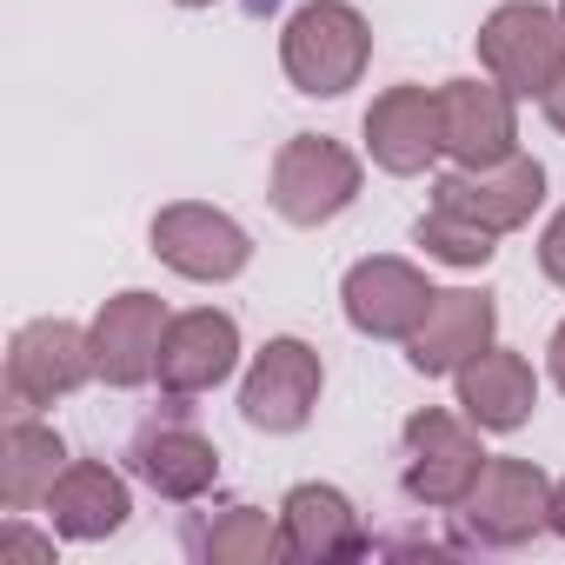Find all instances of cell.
Wrapping results in <instances>:
<instances>
[{"instance_id": "6", "label": "cell", "mask_w": 565, "mask_h": 565, "mask_svg": "<svg viewBox=\"0 0 565 565\" xmlns=\"http://www.w3.org/2000/svg\"><path fill=\"white\" fill-rule=\"evenodd\" d=\"M320 406V353L307 340H266L239 386V413L259 433H300Z\"/></svg>"}, {"instance_id": "4", "label": "cell", "mask_w": 565, "mask_h": 565, "mask_svg": "<svg viewBox=\"0 0 565 565\" xmlns=\"http://www.w3.org/2000/svg\"><path fill=\"white\" fill-rule=\"evenodd\" d=\"M552 512V486L532 459H486V472L472 479V492L459 499V525L472 545H525Z\"/></svg>"}, {"instance_id": "14", "label": "cell", "mask_w": 565, "mask_h": 565, "mask_svg": "<svg viewBox=\"0 0 565 565\" xmlns=\"http://www.w3.org/2000/svg\"><path fill=\"white\" fill-rule=\"evenodd\" d=\"M233 360H239V327H233L226 313H213V307L180 313V320L167 327V340H160V386H167L173 399L213 393V386L233 373Z\"/></svg>"}, {"instance_id": "3", "label": "cell", "mask_w": 565, "mask_h": 565, "mask_svg": "<svg viewBox=\"0 0 565 565\" xmlns=\"http://www.w3.org/2000/svg\"><path fill=\"white\" fill-rule=\"evenodd\" d=\"M360 193V160L327 134H294L273 160V206L294 226H327Z\"/></svg>"}, {"instance_id": "10", "label": "cell", "mask_w": 565, "mask_h": 565, "mask_svg": "<svg viewBox=\"0 0 565 565\" xmlns=\"http://www.w3.org/2000/svg\"><path fill=\"white\" fill-rule=\"evenodd\" d=\"M545 200V167L539 160H499V167H459L433 186V206H452L492 233H512L532 220V206Z\"/></svg>"}, {"instance_id": "9", "label": "cell", "mask_w": 565, "mask_h": 565, "mask_svg": "<svg viewBox=\"0 0 565 565\" xmlns=\"http://www.w3.org/2000/svg\"><path fill=\"white\" fill-rule=\"evenodd\" d=\"M439 134L459 167H499L519 153L512 94L499 81H446L439 87Z\"/></svg>"}, {"instance_id": "5", "label": "cell", "mask_w": 565, "mask_h": 565, "mask_svg": "<svg viewBox=\"0 0 565 565\" xmlns=\"http://www.w3.org/2000/svg\"><path fill=\"white\" fill-rule=\"evenodd\" d=\"M100 366H94V333L67 327V320H34L14 333L8 347V406L14 413H34V406H54L67 399L74 386H87Z\"/></svg>"}, {"instance_id": "29", "label": "cell", "mask_w": 565, "mask_h": 565, "mask_svg": "<svg viewBox=\"0 0 565 565\" xmlns=\"http://www.w3.org/2000/svg\"><path fill=\"white\" fill-rule=\"evenodd\" d=\"M558 21H565V0H558Z\"/></svg>"}, {"instance_id": "23", "label": "cell", "mask_w": 565, "mask_h": 565, "mask_svg": "<svg viewBox=\"0 0 565 565\" xmlns=\"http://www.w3.org/2000/svg\"><path fill=\"white\" fill-rule=\"evenodd\" d=\"M539 266H545L552 287H565V213H552V226H545V239H539Z\"/></svg>"}, {"instance_id": "12", "label": "cell", "mask_w": 565, "mask_h": 565, "mask_svg": "<svg viewBox=\"0 0 565 565\" xmlns=\"http://www.w3.org/2000/svg\"><path fill=\"white\" fill-rule=\"evenodd\" d=\"M167 307L153 294H120L100 307V320L87 327L94 333V366L107 386H147L160 373V340H167Z\"/></svg>"}, {"instance_id": "17", "label": "cell", "mask_w": 565, "mask_h": 565, "mask_svg": "<svg viewBox=\"0 0 565 565\" xmlns=\"http://www.w3.org/2000/svg\"><path fill=\"white\" fill-rule=\"evenodd\" d=\"M279 532H287V558H353L366 552L360 512L333 486H294L279 505Z\"/></svg>"}, {"instance_id": "20", "label": "cell", "mask_w": 565, "mask_h": 565, "mask_svg": "<svg viewBox=\"0 0 565 565\" xmlns=\"http://www.w3.org/2000/svg\"><path fill=\"white\" fill-rule=\"evenodd\" d=\"M67 472V446L54 426H34L28 413L8 419V439H0V499H8L14 512L28 505H47L54 479Z\"/></svg>"}, {"instance_id": "1", "label": "cell", "mask_w": 565, "mask_h": 565, "mask_svg": "<svg viewBox=\"0 0 565 565\" xmlns=\"http://www.w3.org/2000/svg\"><path fill=\"white\" fill-rule=\"evenodd\" d=\"M366 54H373V34H366L360 8H347V0H307V8L287 21V34H279L287 81L300 94H320V100L360 87Z\"/></svg>"}, {"instance_id": "28", "label": "cell", "mask_w": 565, "mask_h": 565, "mask_svg": "<svg viewBox=\"0 0 565 565\" xmlns=\"http://www.w3.org/2000/svg\"><path fill=\"white\" fill-rule=\"evenodd\" d=\"M180 8H213V0H180Z\"/></svg>"}, {"instance_id": "18", "label": "cell", "mask_w": 565, "mask_h": 565, "mask_svg": "<svg viewBox=\"0 0 565 565\" xmlns=\"http://www.w3.org/2000/svg\"><path fill=\"white\" fill-rule=\"evenodd\" d=\"M459 406L472 413V426H486V433H512V426H525L532 419V406H539V380H532V366L519 360V353H479V360H466L459 366Z\"/></svg>"}, {"instance_id": "26", "label": "cell", "mask_w": 565, "mask_h": 565, "mask_svg": "<svg viewBox=\"0 0 565 565\" xmlns=\"http://www.w3.org/2000/svg\"><path fill=\"white\" fill-rule=\"evenodd\" d=\"M545 353H552V380H558V393H565V320H558V333H552Z\"/></svg>"}, {"instance_id": "19", "label": "cell", "mask_w": 565, "mask_h": 565, "mask_svg": "<svg viewBox=\"0 0 565 565\" xmlns=\"http://www.w3.org/2000/svg\"><path fill=\"white\" fill-rule=\"evenodd\" d=\"M127 512H134L127 505V479L107 472V466H94V459L67 466L54 479V492H47V519H54L61 539H107V532L127 525Z\"/></svg>"}, {"instance_id": "27", "label": "cell", "mask_w": 565, "mask_h": 565, "mask_svg": "<svg viewBox=\"0 0 565 565\" xmlns=\"http://www.w3.org/2000/svg\"><path fill=\"white\" fill-rule=\"evenodd\" d=\"M545 525H552V532H558V539H565V479H558V486H552V512H545Z\"/></svg>"}, {"instance_id": "15", "label": "cell", "mask_w": 565, "mask_h": 565, "mask_svg": "<svg viewBox=\"0 0 565 565\" xmlns=\"http://www.w3.org/2000/svg\"><path fill=\"white\" fill-rule=\"evenodd\" d=\"M492 327H499V307L486 300V294H439L433 300V313H426V327L406 340V360H413V373H459L466 360H479L486 347H492Z\"/></svg>"}, {"instance_id": "13", "label": "cell", "mask_w": 565, "mask_h": 565, "mask_svg": "<svg viewBox=\"0 0 565 565\" xmlns=\"http://www.w3.org/2000/svg\"><path fill=\"white\" fill-rule=\"evenodd\" d=\"M366 153H373L386 173H426L433 153H446L439 94H426V87H386V94L366 107Z\"/></svg>"}, {"instance_id": "25", "label": "cell", "mask_w": 565, "mask_h": 565, "mask_svg": "<svg viewBox=\"0 0 565 565\" xmlns=\"http://www.w3.org/2000/svg\"><path fill=\"white\" fill-rule=\"evenodd\" d=\"M545 120H552V127H558V134H565V74H558V87H552V94H545Z\"/></svg>"}, {"instance_id": "21", "label": "cell", "mask_w": 565, "mask_h": 565, "mask_svg": "<svg viewBox=\"0 0 565 565\" xmlns=\"http://www.w3.org/2000/svg\"><path fill=\"white\" fill-rule=\"evenodd\" d=\"M186 545L206 565H273V558H287V532H279V519H266L253 505H226L213 525H193Z\"/></svg>"}, {"instance_id": "16", "label": "cell", "mask_w": 565, "mask_h": 565, "mask_svg": "<svg viewBox=\"0 0 565 565\" xmlns=\"http://www.w3.org/2000/svg\"><path fill=\"white\" fill-rule=\"evenodd\" d=\"M134 472L160 492V499H200L213 479H220V452H213V439L200 433V426H186V419H153V426H140V439H134Z\"/></svg>"}, {"instance_id": "7", "label": "cell", "mask_w": 565, "mask_h": 565, "mask_svg": "<svg viewBox=\"0 0 565 565\" xmlns=\"http://www.w3.org/2000/svg\"><path fill=\"white\" fill-rule=\"evenodd\" d=\"M479 472H486V452L452 413L426 406L406 419V492L419 505H459Z\"/></svg>"}, {"instance_id": "22", "label": "cell", "mask_w": 565, "mask_h": 565, "mask_svg": "<svg viewBox=\"0 0 565 565\" xmlns=\"http://www.w3.org/2000/svg\"><path fill=\"white\" fill-rule=\"evenodd\" d=\"M413 239L433 253V259H446V266H486L499 246V233L492 226H479V220H466V213H452V206H433L419 226H413Z\"/></svg>"}, {"instance_id": "8", "label": "cell", "mask_w": 565, "mask_h": 565, "mask_svg": "<svg viewBox=\"0 0 565 565\" xmlns=\"http://www.w3.org/2000/svg\"><path fill=\"white\" fill-rule=\"evenodd\" d=\"M340 300H347V320L360 333H373V340H413L426 327V313H433L439 294L426 287V273L406 266V259H360L347 273Z\"/></svg>"}, {"instance_id": "24", "label": "cell", "mask_w": 565, "mask_h": 565, "mask_svg": "<svg viewBox=\"0 0 565 565\" xmlns=\"http://www.w3.org/2000/svg\"><path fill=\"white\" fill-rule=\"evenodd\" d=\"M0 558H54V545H41L34 532H21V525H8V539H0Z\"/></svg>"}, {"instance_id": "11", "label": "cell", "mask_w": 565, "mask_h": 565, "mask_svg": "<svg viewBox=\"0 0 565 565\" xmlns=\"http://www.w3.org/2000/svg\"><path fill=\"white\" fill-rule=\"evenodd\" d=\"M153 253H160L173 273H186V279H233V273L253 259V239H246L226 213L180 200V206H160V213H153Z\"/></svg>"}, {"instance_id": "2", "label": "cell", "mask_w": 565, "mask_h": 565, "mask_svg": "<svg viewBox=\"0 0 565 565\" xmlns=\"http://www.w3.org/2000/svg\"><path fill=\"white\" fill-rule=\"evenodd\" d=\"M479 61L492 67V81L505 94H552L565 74V21L539 0H505V8L479 28Z\"/></svg>"}]
</instances>
